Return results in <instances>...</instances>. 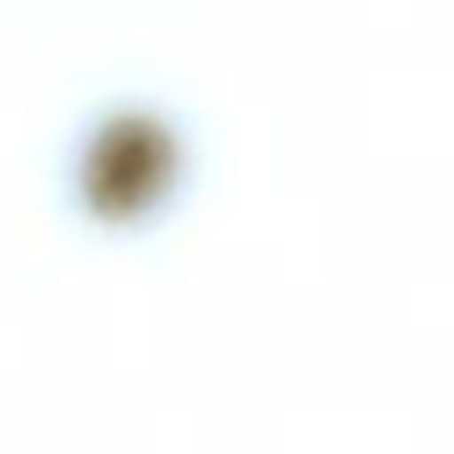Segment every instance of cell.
<instances>
[{
    "mask_svg": "<svg viewBox=\"0 0 454 454\" xmlns=\"http://www.w3.org/2000/svg\"><path fill=\"white\" fill-rule=\"evenodd\" d=\"M171 182V145L166 129L145 113H107L97 129L81 134L70 160L75 203L97 219H134L145 214Z\"/></svg>",
    "mask_w": 454,
    "mask_h": 454,
    "instance_id": "cell-1",
    "label": "cell"
}]
</instances>
